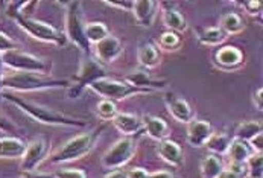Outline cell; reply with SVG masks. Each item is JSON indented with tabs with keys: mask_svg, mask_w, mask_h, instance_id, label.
<instances>
[{
	"mask_svg": "<svg viewBox=\"0 0 263 178\" xmlns=\"http://www.w3.org/2000/svg\"><path fill=\"white\" fill-rule=\"evenodd\" d=\"M69 79H57L43 73L31 72H15L12 75L3 76L2 90H14V92H34V90H47V88H64L69 87Z\"/></svg>",
	"mask_w": 263,
	"mask_h": 178,
	"instance_id": "6da1fadb",
	"label": "cell"
},
{
	"mask_svg": "<svg viewBox=\"0 0 263 178\" xmlns=\"http://www.w3.org/2000/svg\"><path fill=\"white\" fill-rule=\"evenodd\" d=\"M3 98L9 102H12L17 108H20L25 114H28L31 119L41 122V123H46V125H57V127H75V128H85L87 123L82 122V120H78L73 119L70 116H66L63 113H58V111H53V110H49V108L43 107V105H38L34 102H29V101H25L18 96H14V95H9V93H5Z\"/></svg>",
	"mask_w": 263,
	"mask_h": 178,
	"instance_id": "7a4b0ae2",
	"label": "cell"
},
{
	"mask_svg": "<svg viewBox=\"0 0 263 178\" xmlns=\"http://www.w3.org/2000/svg\"><path fill=\"white\" fill-rule=\"evenodd\" d=\"M98 136H99L98 131L96 133H82L73 139H70L64 146H61L57 152H53L50 155V163L63 165V163H69V162H73V160L84 157L95 146Z\"/></svg>",
	"mask_w": 263,
	"mask_h": 178,
	"instance_id": "3957f363",
	"label": "cell"
},
{
	"mask_svg": "<svg viewBox=\"0 0 263 178\" xmlns=\"http://www.w3.org/2000/svg\"><path fill=\"white\" fill-rule=\"evenodd\" d=\"M15 23L23 29L26 31L28 34L34 38H37L40 41H44V43H52V44H57V46H64L66 41H67V37L64 35L63 32H60L58 29H55L53 26L44 23V22H38L34 20L28 15H23V14H12L11 15Z\"/></svg>",
	"mask_w": 263,
	"mask_h": 178,
	"instance_id": "277c9868",
	"label": "cell"
},
{
	"mask_svg": "<svg viewBox=\"0 0 263 178\" xmlns=\"http://www.w3.org/2000/svg\"><path fill=\"white\" fill-rule=\"evenodd\" d=\"M66 37L75 43L76 46L85 54L91 52V44L85 37V25L82 22L81 2H70L66 14Z\"/></svg>",
	"mask_w": 263,
	"mask_h": 178,
	"instance_id": "5b68a950",
	"label": "cell"
},
{
	"mask_svg": "<svg viewBox=\"0 0 263 178\" xmlns=\"http://www.w3.org/2000/svg\"><path fill=\"white\" fill-rule=\"evenodd\" d=\"M2 63H3V66L17 72H31V73L46 75V72L50 69L49 63L43 61L35 55L22 52L18 49L2 54Z\"/></svg>",
	"mask_w": 263,
	"mask_h": 178,
	"instance_id": "8992f818",
	"label": "cell"
},
{
	"mask_svg": "<svg viewBox=\"0 0 263 178\" xmlns=\"http://www.w3.org/2000/svg\"><path fill=\"white\" fill-rule=\"evenodd\" d=\"M88 88H91L95 93H98L104 99H108V101H113V102L123 101V99H126L129 96H134V95L149 93L146 90L136 88V87L129 85L128 82H119V81L108 79V78H104V79H99V81L93 82Z\"/></svg>",
	"mask_w": 263,
	"mask_h": 178,
	"instance_id": "52a82bcc",
	"label": "cell"
},
{
	"mask_svg": "<svg viewBox=\"0 0 263 178\" xmlns=\"http://www.w3.org/2000/svg\"><path fill=\"white\" fill-rule=\"evenodd\" d=\"M107 78V70L104 69L102 64H99L96 60H87L84 61L79 73L76 75L75 84L69 90V98L78 99L84 95V90L90 87L93 82Z\"/></svg>",
	"mask_w": 263,
	"mask_h": 178,
	"instance_id": "ba28073f",
	"label": "cell"
},
{
	"mask_svg": "<svg viewBox=\"0 0 263 178\" xmlns=\"http://www.w3.org/2000/svg\"><path fill=\"white\" fill-rule=\"evenodd\" d=\"M134 152H136L134 140L122 139L105 152V155L102 157V166L110 171L119 169V168L125 166L133 158Z\"/></svg>",
	"mask_w": 263,
	"mask_h": 178,
	"instance_id": "9c48e42d",
	"label": "cell"
},
{
	"mask_svg": "<svg viewBox=\"0 0 263 178\" xmlns=\"http://www.w3.org/2000/svg\"><path fill=\"white\" fill-rule=\"evenodd\" d=\"M47 155V142L44 139H35L26 146V151L22 157V171L34 172L37 166Z\"/></svg>",
	"mask_w": 263,
	"mask_h": 178,
	"instance_id": "30bf717a",
	"label": "cell"
},
{
	"mask_svg": "<svg viewBox=\"0 0 263 178\" xmlns=\"http://www.w3.org/2000/svg\"><path fill=\"white\" fill-rule=\"evenodd\" d=\"M95 54L99 64H110L123 54V46L119 38L108 35L95 44Z\"/></svg>",
	"mask_w": 263,
	"mask_h": 178,
	"instance_id": "8fae6325",
	"label": "cell"
},
{
	"mask_svg": "<svg viewBox=\"0 0 263 178\" xmlns=\"http://www.w3.org/2000/svg\"><path fill=\"white\" fill-rule=\"evenodd\" d=\"M213 61L219 69L233 70L243 63V54L240 49L234 46H222L215 52Z\"/></svg>",
	"mask_w": 263,
	"mask_h": 178,
	"instance_id": "7c38bea8",
	"label": "cell"
},
{
	"mask_svg": "<svg viewBox=\"0 0 263 178\" xmlns=\"http://www.w3.org/2000/svg\"><path fill=\"white\" fill-rule=\"evenodd\" d=\"M212 134H213V128L209 122L199 120V119H193L189 122L187 142L190 146H195V148L205 146V143L212 137Z\"/></svg>",
	"mask_w": 263,
	"mask_h": 178,
	"instance_id": "4fadbf2b",
	"label": "cell"
},
{
	"mask_svg": "<svg viewBox=\"0 0 263 178\" xmlns=\"http://www.w3.org/2000/svg\"><path fill=\"white\" fill-rule=\"evenodd\" d=\"M113 125L125 136H139L143 133V122L139 116L129 113H117Z\"/></svg>",
	"mask_w": 263,
	"mask_h": 178,
	"instance_id": "5bb4252c",
	"label": "cell"
},
{
	"mask_svg": "<svg viewBox=\"0 0 263 178\" xmlns=\"http://www.w3.org/2000/svg\"><path fill=\"white\" fill-rule=\"evenodd\" d=\"M164 101H166V105H167L169 113L178 122L189 123L190 120H193V111H192L187 101H184L183 98L177 96L175 93H167L164 96Z\"/></svg>",
	"mask_w": 263,
	"mask_h": 178,
	"instance_id": "9a60e30c",
	"label": "cell"
},
{
	"mask_svg": "<svg viewBox=\"0 0 263 178\" xmlns=\"http://www.w3.org/2000/svg\"><path fill=\"white\" fill-rule=\"evenodd\" d=\"M125 81L140 90H146V92H154V90H161L164 87H167V82L163 79H152L146 70H137L126 75Z\"/></svg>",
	"mask_w": 263,
	"mask_h": 178,
	"instance_id": "2e32d148",
	"label": "cell"
},
{
	"mask_svg": "<svg viewBox=\"0 0 263 178\" xmlns=\"http://www.w3.org/2000/svg\"><path fill=\"white\" fill-rule=\"evenodd\" d=\"M157 154L169 165L172 166H181L183 162H184V157H183V151L180 148L178 143H175L174 140H169V139H164V140H160L158 146H157Z\"/></svg>",
	"mask_w": 263,
	"mask_h": 178,
	"instance_id": "e0dca14e",
	"label": "cell"
},
{
	"mask_svg": "<svg viewBox=\"0 0 263 178\" xmlns=\"http://www.w3.org/2000/svg\"><path fill=\"white\" fill-rule=\"evenodd\" d=\"M133 12H134L136 22L140 26L149 28V26H152L154 20H155L157 2H154V0H137V2H134Z\"/></svg>",
	"mask_w": 263,
	"mask_h": 178,
	"instance_id": "ac0fdd59",
	"label": "cell"
},
{
	"mask_svg": "<svg viewBox=\"0 0 263 178\" xmlns=\"http://www.w3.org/2000/svg\"><path fill=\"white\" fill-rule=\"evenodd\" d=\"M143 122V131L149 136L151 139L160 142L164 140L167 136V123L163 119H158L155 116H143L142 117Z\"/></svg>",
	"mask_w": 263,
	"mask_h": 178,
	"instance_id": "d6986e66",
	"label": "cell"
},
{
	"mask_svg": "<svg viewBox=\"0 0 263 178\" xmlns=\"http://www.w3.org/2000/svg\"><path fill=\"white\" fill-rule=\"evenodd\" d=\"M26 151V145L18 137L0 139V158H22Z\"/></svg>",
	"mask_w": 263,
	"mask_h": 178,
	"instance_id": "ffe728a7",
	"label": "cell"
},
{
	"mask_svg": "<svg viewBox=\"0 0 263 178\" xmlns=\"http://www.w3.org/2000/svg\"><path fill=\"white\" fill-rule=\"evenodd\" d=\"M139 63L142 67L145 69H154L160 64V49L152 43V41H146L139 47Z\"/></svg>",
	"mask_w": 263,
	"mask_h": 178,
	"instance_id": "44dd1931",
	"label": "cell"
},
{
	"mask_svg": "<svg viewBox=\"0 0 263 178\" xmlns=\"http://www.w3.org/2000/svg\"><path fill=\"white\" fill-rule=\"evenodd\" d=\"M163 20L171 32H175L178 35L186 32L187 29V22L177 8H163Z\"/></svg>",
	"mask_w": 263,
	"mask_h": 178,
	"instance_id": "7402d4cb",
	"label": "cell"
},
{
	"mask_svg": "<svg viewBox=\"0 0 263 178\" xmlns=\"http://www.w3.org/2000/svg\"><path fill=\"white\" fill-rule=\"evenodd\" d=\"M227 154H228V157H230L231 165L245 166L247 160H248L250 155H251V149H250V146H248V143L247 142L239 140V139H234V140H231V143H230Z\"/></svg>",
	"mask_w": 263,
	"mask_h": 178,
	"instance_id": "603a6c76",
	"label": "cell"
},
{
	"mask_svg": "<svg viewBox=\"0 0 263 178\" xmlns=\"http://www.w3.org/2000/svg\"><path fill=\"white\" fill-rule=\"evenodd\" d=\"M224 169L226 168H224L222 160L215 154H209L201 163V175H202V178H218Z\"/></svg>",
	"mask_w": 263,
	"mask_h": 178,
	"instance_id": "cb8c5ba5",
	"label": "cell"
},
{
	"mask_svg": "<svg viewBox=\"0 0 263 178\" xmlns=\"http://www.w3.org/2000/svg\"><path fill=\"white\" fill-rule=\"evenodd\" d=\"M227 35L231 34H240L245 29V22L242 20V17L236 12H228L226 15H222L221 19V26H219Z\"/></svg>",
	"mask_w": 263,
	"mask_h": 178,
	"instance_id": "d4e9b609",
	"label": "cell"
},
{
	"mask_svg": "<svg viewBox=\"0 0 263 178\" xmlns=\"http://www.w3.org/2000/svg\"><path fill=\"white\" fill-rule=\"evenodd\" d=\"M259 133H262V127L260 123L254 122V120H248V122H243L240 123L237 128H236V139L239 140H243V142H250L251 139H254Z\"/></svg>",
	"mask_w": 263,
	"mask_h": 178,
	"instance_id": "484cf974",
	"label": "cell"
},
{
	"mask_svg": "<svg viewBox=\"0 0 263 178\" xmlns=\"http://www.w3.org/2000/svg\"><path fill=\"white\" fill-rule=\"evenodd\" d=\"M228 35L221 28H209L198 35V41L204 46H215V44L224 43Z\"/></svg>",
	"mask_w": 263,
	"mask_h": 178,
	"instance_id": "4316f807",
	"label": "cell"
},
{
	"mask_svg": "<svg viewBox=\"0 0 263 178\" xmlns=\"http://www.w3.org/2000/svg\"><path fill=\"white\" fill-rule=\"evenodd\" d=\"M230 143H231V140H230V137H227L226 134H212V137L207 140L205 146L212 154L222 155V154H227Z\"/></svg>",
	"mask_w": 263,
	"mask_h": 178,
	"instance_id": "83f0119b",
	"label": "cell"
},
{
	"mask_svg": "<svg viewBox=\"0 0 263 178\" xmlns=\"http://www.w3.org/2000/svg\"><path fill=\"white\" fill-rule=\"evenodd\" d=\"M108 35H110V32H108L107 26L102 23H87L85 25V37L90 44H96Z\"/></svg>",
	"mask_w": 263,
	"mask_h": 178,
	"instance_id": "f1b7e54d",
	"label": "cell"
},
{
	"mask_svg": "<svg viewBox=\"0 0 263 178\" xmlns=\"http://www.w3.org/2000/svg\"><path fill=\"white\" fill-rule=\"evenodd\" d=\"M245 169L250 178H263V157L262 152L251 154L245 163Z\"/></svg>",
	"mask_w": 263,
	"mask_h": 178,
	"instance_id": "f546056e",
	"label": "cell"
},
{
	"mask_svg": "<svg viewBox=\"0 0 263 178\" xmlns=\"http://www.w3.org/2000/svg\"><path fill=\"white\" fill-rule=\"evenodd\" d=\"M160 47L167 52H174L181 47V38L175 32H164L160 37Z\"/></svg>",
	"mask_w": 263,
	"mask_h": 178,
	"instance_id": "4dcf8cb0",
	"label": "cell"
},
{
	"mask_svg": "<svg viewBox=\"0 0 263 178\" xmlns=\"http://www.w3.org/2000/svg\"><path fill=\"white\" fill-rule=\"evenodd\" d=\"M98 114L105 119V120H113L114 116L117 114V108L113 101H108V99H104L98 104Z\"/></svg>",
	"mask_w": 263,
	"mask_h": 178,
	"instance_id": "1f68e13d",
	"label": "cell"
},
{
	"mask_svg": "<svg viewBox=\"0 0 263 178\" xmlns=\"http://www.w3.org/2000/svg\"><path fill=\"white\" fill-rule=\"evenodd\" d=\"M15 49H17V43L11 37H8L6 34L0 32V55L2 54H6L9 50H15Z\"/></svg>",
	"mask_w": 263,
	"mask_h": 178,
	"instance_id": "d6a6232c",
	"label": "cell"
},
{
	"mask_svg": "<svg viewBox=\"0 0 263 178\" xmlns=\"http://www.w3.org/2000/svg\"><path fill=\"white\" fill-rule=\"evenodd\" d=\"M242 5H243V9L250 15H257V14L262 12V2L260 0H247Z\"/></svg>",
	"mask_w": 263,
	"mask_h": 178,
	"instance_id": "836d02e7",
	"label": "cell"
},
{
	"mask_svg": "<svg viewBox=\"0 0 263 178\" xmlns=\"http://www.w3.org/2000/svg\"><path fill=\"white\" fill-rule=\"evenodd\" d=\"M57 178H87L85 172L79 169H60L55 172Z\"/></svg>",
	"mask_w": 263,
	"mask_h": 178,
	"instance_id": "e575fe53",
	"label": "cell"
},
{
	"mask_svg": "<svg viewBox=\"0 0 263 178\" xmlns=\"http://www.w3.org/2000/svg\"><path fill=\"white\" fill-rule=\"evenodd\" d=\"M105 3L110 6H116L119 9H125V11H133L134 8L133 0H105Z\"/></svg>",
	"mask_w": 263,
	"mask_h": 178,
	"instance_id": "d590c367",
	"label": "cell"
},
{
	"mask_svg": "<svg viewBox=\"0 0 263 178\" xmlns=\"http://www.w3.org/2000/svg\"><path fill=\"white\" fill-rule=\"evenodd\" d=\"M14 130H15V125L9 119H6L5 116L0 114V131H3V133H14Z\"/></svg>",
	"mask_w": 263,
	"mask_h": 178,
	"instance_id": "8d00e7d4",
	"label": "cell"
},
{
	"mask_svg": "<svg viewBox=\"0 0 263 178\" xmlns=\"http://www.w3.org/2000/svg\"><path fill=\"white\" fill-rule=\"evenodd\" d=\"M148 175L149 174L143 168H134L129 172H126V177L128 178H148Z\"/></svg>",
	"mask_w": 263,
	"mask_h": 178,
	"instance_id": "74e56055",
	"label": "cell"
},
{
	"mask_svg": "<svg viewBox=\"0 0 263 178\" xmlns=\"http://www.w3.org/2000/svg\"><path fill=\"white\" fill-rule=\"evenodd\" d=\"M243 175H245V172H239V171L228 168V169H224L218 178H243Z\"/></svg>",
	"mask_w": 263,
	"mask_h": 178,
	"instance_id": "f35d334b",
	"label": "cell"
},
{
	"mask_svg": "<svg viewBox=\"0 0 263 178\" xmlns=\"http://www.w3.org/2000/svg\"><path fill=\"white\" fill-rule=\"evenodd\" d=\"M262 139H263V133H259L254 139H251L250 143H251V146L257 151V152H262L263 149V145H262Z\"/></svg>",
	"mask_w": 263,
	"mask_h": 178,
	"instance_id": "ab89813d",
	"label": "cell"
},
{
	"mask_svg": "<svg viewBox=\"0 0 263 178\" xmlns=\"http://www.w3.org/2000/svg\"><path fill=\"white\" fill-rule=\"evenodd\" d=\"M23 178H57L55 174H46V172H25V177Z\"/></svg>",
	"mask_w": 263,
	"mask_h": 178,
	"instance_id": "60d3db41",
	"label": "cell"
},
{
	"mask_svg": "<svg viewBox=\"0 0 263 178\" xmlns=\"http://www.w3.org/2000/svg\"><path fill=\"white\" fill-rule=\"evenodd\" d=\"M254 105H256V108L262 110V105H263V90L262 88H259V90H256V92H254Z\"/></svg>",
	"mask_w": 263,
	"mask_h": 178,
	"instance_id": "b9f144b4",
	"label": "cell"
},
{
	"mask_svg": "<svg viewBox=\"0 0 263 178\" xmlns=\"http://www.w3.org/2000/svg\"><path fill=\"white\" fill-rule=\"evenodd\" d=\"M148 178H175L172 172L169 171H158V172H154V174H149Z\"/></svg>",
	"mask_w": 263,
	"mask_h": 178,
	"instance_id": "7bdbcfd3",
	"label": "cell"
},
{
	"mask_svg": "<svg viewBox=\"0 0 263 178\" xmlns=\"http://www.w3.org/2000/svg\"><path fill=\"white\" fill-rule=\"evenodd\" d=\"M105 178H128V177H126V172H123V171H120V169H114V171H111L110 174H107Z\"/></svg>",
	"mask_w": 263,
	"mask_h": 178,
	"instance_id": "ee69618b",
	"label": "cell"
},
{
	"mask_svg": "<svg viewBox=\"0 0 263 178\" xmlns=\"http://www.w3.org/2000/svg\"><path fill=\"white\" fill-rule=\"evenodd\" d=\"M3 63H2V55H0V99H2V81H3Z\"/></svg>",
	"mask_w": 263,
	"mask_h": 178,
	"instance_id": "f6af8a7d",
	"label": "cell"
}]
</instances>
